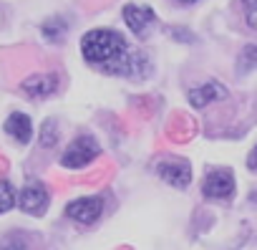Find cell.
Wrapping results in <instances>:
<instances>
[{
    "label": "cell",
    "mask_w": 257,
    "mask_h": 250,
    "mask_svg": "<svg viewBox=\"0 0 257 250\" xmlns=\"http://www.w3.org/2000/svg\"><path fill=\"white\" fill-rule=\"evenodd\" d=\"M227 96H229L227 86H222L219 81H207V84L194 86V89L189 91V104H192L194 109H204V106H209V104H214V101H222V99H227Z\"/></svg>",
    "instance_id": "cell-8"
},
{
    "label": "cell",
    "mask_w": 257,
    "mask_h": 250,
    "mask_svg": "<svg viewBox=\"0 0 257 250\" xmlns=\"http://www.w3.org/2000/svg\"><path fill=\"white\" fill-rule=\"evenodd\" d=\"M81 53L86 63L93 68L111 73V76H126V78H147L152 73V61L144 51H132L128 41L111 31V28H93L81 38Z\"/></svg>",
    "instance_id": "cell-1"
},
{
    "label": "cell",
    "mask_w": 257,
    "mask_h": 250,
    "mask_svg": "<svg viewBox=\"0 0 257 250\" xmlns=\"http://www.w3.org/2000/svg\"><path fill=\"white\" fill-rule=\"evenodd\" d=\"M41 31H43V36H46L48 41L58 43V41L66 38V33H68V23H66L61 16H56V18H48V21L41 26Z\"/></svg>",
    "instance_id": "cell-11"
},
{
    "label": "cell",
    "mask_w": 257,
    "mask_h": 250,
    "mask_svg": "<svg viewBox=\"0 0 257 250\" xmlns=\"http://www.w3.org/2000/svg\"><path fill=\"white\" fill-rule=\"evenodd\" d=\"M6 132L18 142V144H28L31 137H33V124H31V116L23 114V111H13L8 119H6Z\"/></svg>",
    "instance_id": "cell-10"
},
{
    "label": "cell",
    "mask_w": 257,
    "mask_h": 250,
    "mask_svg": "<svg viewBox=\"0 0 257 250\" xmlns=\"http://www.w3.org/2000/svg\"><path fill=\"white\" fill-rule=\"evenodd\" d=\"M123 23L128 26L134 36L147 38L149 31L157 26V13L149 6H139V3H128L123 6Z\"/></svg>",
    "instance_id": "cell-4"
},
{
    "label": "cell",
    "mask_w": 257,
    "mask_h": 250,
    "mask_svg": "<svg viewBox=\"0 0 257 250\" xmlns=\"http://www.w3.org/2000/svg\"><path fill=\"white\" fill-rule=\"evenodd\" d=\"M56 142H58V124H56V119H48L41 127V147L51 149V147H56Z\"/></svg>",
    "instance_id": "cell-12"
},
{
    "label": "cell",
    "mask_w": 257,
    "mask_h": 250,
    "mask_svg": "<svg viewBox=\"0 0 257 250\" xmlns=\"http://www.w3.org/2000/svg\"><path fill=\"white\" fill-rule=\"evenodd\" d=\"M103 215V200L101 197H78L66 205V217H71L78 225H93Z\"/></svg>",
    "instance_id": "cell-5"
},
{
    "label": "cell",
    "mask_w": 257,
    "mask_h": 250,
    "mask_svg": "<svg viewBox=\"0 0 257 250\" xmlns=\"http://www.w3.org/2000/svg\"><path fill=\"white\" fill-rule=\"evenodd\" d=\"M202 195L207 200H217V202H227L234 195V177L229 170H212L204 182H202Z\"/></svg>",
    "instance_id": "cell-3"
},
{
    "label": "cell",
    "mask_w": 257,
    "mask_h": 250,
    "mask_svg": "<svg viewBox=\"0 0 257 250\" xmlns=\"http://www.w3.org/2000/svg\"><path fill=\"white\" fill-rule=\"evenodd\" d=\"M98 154H101L98 142H96L91 134H81V137H76V139L66 147V152L61 154V164H63L66 170H83V167H88Z\"/></svg>",
    "instance_id": "cell-2"
},
{
    "label": "cell",
    "mask_w": 257,
    "mask_h": 250,
    "mask_svg": "<svg viewBox=\"0 0 257 250\" xmlns=\"http://www.w3.org/2000/svg\"><path fill=\"white\" fill-rule=\"evenodd\" d=\"M18 202V195L16 190L11 187V182H0V215L13 210V205Z\"/></svg>",
    "instance_id": "cell-13"
},
{
    "label": "cell",
    "mask_w": 257,
    "mask_h": 250,
    "mask_svg": "<svg viewBox=\"0 0 257 250\" xmlns=\"http://www.w3.org/2000/svg\"><path fill=\"white\" fill-rule=\"evenodd\" d=\"M257 66V43L254 46H247L244 51H242V56H239V61H237V71L239 73H247V71H252Z\"/></svg>",
    "instance_id": "cell-14"
},
{
    "label": "cell",
    "mask_w": 257,
    "mask_h": 250,
    "mask_svg": "<svg viewBox=\"0 0 257 250\" xmlns=\"http://www.w3.org/2000/svg\"><path fill=\"white\" fill-rule=\"evenodd\" d=\"M157 175H159L167 185H172V187H177V190H184V187H189V182H192V167H189V162H184V159H162V162L157 164Z\"/></svg>",
    "instance_id": "cell-6"
},
{
    "label": "cell",
    "mask_w": 257,
    "mask_h": 250,
    "mask_svg": "<svg viewBox=\"0 0 257 250\" xmlns=\"http://www.w3.org/2000/svg\"><path fill=\"white\" fill-rule=\"evenodd\" d=\"M249 202H252V205H257V190H252V195H249Z\"/></svg>",
    "instance_id": "cell-19"
},
{
    "label": "cell",
    "mask_w": 257,
    "mask_h": 250,
    "mask_svg": "<svg viewBox=\"0 0 257 250\" xmlns=\"http://www.w3.org/2000/svg\"><path fill=\"white\" fill-rule=\"evenodd\" d=\"M247 170L257 172V144H254V147H252V152L247 154Z\"/></svg>",
    "instance_id": "cell-17"
},
{
    "label": "cell",
    "mask_w": 257,
    "mask_h": 250,
    "mask_svg": "<svg viewBox=\"0 0 257 250\" xmlns=\"http://www.w3.org/2000/svg\"><path fill=\"white\" fill-rule=\"evenodd\" d=\"M61 86V78L58 73H36V76H28L21 89L28 94V96H36V99H46L51 94H56Z\"/></svg>",
    "instance_id": "cell-9"
},
{
    "label": "cell",
    "mask_w": 257,
    "mask_h": 250,
    "mask_svg": "<svg viewBox=\"0 0 257 250\" xmlns=\"http://www.w3.org/2000/svg\"><path fill=\"white\" fill-rule=\"evenodd\" d=\"M242 11H244V23L249 31H257V0H242Z\"/></svg>",
    "instance_id": "cell-15"
},
{
    "label": "cell",
    "mask_w": 257,
    "mask_h": 250,
    "mask_svg": "<svg viewBox=\"0 0 257 250\" xmlns=\"http://www.w3.org/2000/svg\"><path fill=\"white\" fill-rule=\"evenodd\" d=\"M0 250H26V240L16 237V235L3 237V240H0Z\"/></svg>",
    "instance_id": "cell-16"
},
{
    "label": "cell",
    "mask_w": 257,
    "mask_h": 250,
    "mask_svg": "<svg viewBox=\"0 0 257 250\" xmlns=\"http://www.w3.org/2000/svg\"><path fill=\"white\" fill-rule=\"evenodd\" d=\"M48 202H51L48 190H46V185H41V182H28V185L18 192V205H21V210L28 212V215H43L46 207H48Z\"/></svg>",
    "instance_id": "cell-7"
},
{
    "label": "cell",
    "mask_w": 257,
    "mask_h": 250,
    "mask_svg": "<svg viewBox=\"0 0 257 250\" xmlns=\"http://www.w3.org/2000/svg\"><path fill=\"white\" fill-rule=\"evenodd\" d=\"M177 3H182V6H194V3H199V0H177Z\"/></svg>",
    "instance_id": "cell-18"
}]
</instances>
